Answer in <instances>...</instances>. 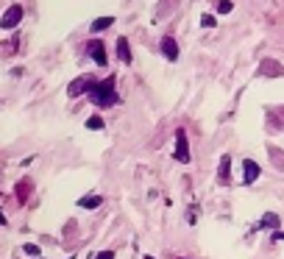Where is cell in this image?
Returning a JSON list of instances; mask_svg holds the SVG:
<instances>
[{
    "mask_svg": "<svg viewBox=\"0 0 284 259\" xmlns=\"http://www.w3.org/2000/svg\"><path fill=\"white\" fill-rule=\"evenodd\" d=\"M95 106H100V109H109V106H115L120 98L115 95V75H109V78H103L100 84H95V90L90 92Z\"/></svg>",
    "mask_w": 284,
    "mask_h": 259,
    "instance_id": "6da1fadb",
    "label": "cell"
},
{
    "mask_svg": "<svg viewBox=\"0 0 284 259\" xmlns=\"http://www.w3.org/2000/svg\"><path fill=\"white\" fill-rule=\"evenodd\" d=\"M22 17H25L22 6H20V3H11L9 9H6L3 20H0V28H3V31H11V28H17V25L22 22Z\"/></svg>",
    "mask_w": 284,
    "mask_h": 259,
    "instance_id": "7a4b0ae2",
    "label": "cell"
},
{
    "mask_svg": "<svg viewBox=\"0 0 284 259\" xmlns=\"http://www.w3.org/2000/svg\"><path fill=\"white\" fill-rule=\"evenodd\" d=\"M95 84H98V81H95L92 75H78V78L67 87V95L70 98H78V95H84V92H92Z\"/></svg>",
    "mask_w": 284,
    "mask_h": 259,
    "instance_id": "3957f363",
    "label": "cell"
},
{
    "mask_svg": "<svg viewBox=\"0 0 284 259\" xmlns=\"http://www.w3.org/2000/svg\"><path fill=\"white\" fill-rule=\"evenodd\" d=\"M176 159L181 164H189V142H187L184 128H176Z\"/></svg>",
    "mask_w": 284,
    "mask_h": 259,
    "instance_id": "277c9868",
    "label": "cell"
},
{
    "mask_svg": "<svg viewBox=\"0 0 284 259\" xmlns=\"http://www.w3.org/2000/svg\"><path fill=\"white\" fill-rule=\"evenodd\" d=\"M259 75H268V78H281L284 75V67L276 59H265L262 64H259Z\"/></svg>",
    "mask_w": 284,
    "mask_h": 259,
    "instance_id": "5b68a950",
    "label": "cell"
},
{
    "mask_svg": "<svg viewBox=\"0 0 284 259\" xmlns=\"http://www.w3.org/2000/svg\"><path fill=\"white\" fill-rule=\"evenodd\" d=\"M259 164L253 162V159H242V184H253V181L259 179Z\"/></svg>",
    "mask_w": 284,
    "mask_h": 259,
    "instance_id": "8992f818",
    "label": "cell"
},
{
    "mask_svg": "<svg viewBox=\"0 0 284 259\" xmlns=\"http://www.w3.org/2000/svg\"><path fill=\"white\" fill-rule=\"evenodd\" d=\"M87 48H90L95 64H100V67H103V64H109V56H106V45L100 42V39H90V45H87Z\"/></svg>",
    "mask_w": 284,
    "mask_h": 259,
    "instance_id": "52a82bcc",
    "label": "cell"
},
{
    "mask_svg": "<svg viewBox=\"0 0 284 259\" xmlns=\"http://www.w3.org/2000/svg\"><path fill=\"white\" fill-rule=\"evenodd\" d=\"M162 53L167 62H179V42H176L173 37H164L162 39Z\"/></svg>",
    "mask_w": 284,
    "mask_h": 259,
    "instance_id": "ba28073f",
    "label": "cell"
},
{
    "mask_svg": "<svg viewBox=\"0 0 284 259\" xmlns=\"http://www.w3.org/2000/svg\"><path fill=\"white\" fill-rule=\"evenodd\" d=\"M217 181H220V184H229V181H232V156H223L220 159V167H217Z\"/></svg>",
    "mask_w": 284,
    "mask_h": 259,
    "instance_id": "9c48e42d",
    "label": "cell"
},
{
    "mask_svg": "<svg viewBox=\"0 0 284 259\" xmlns=\"http://www.w3.org/2000/svg\"><path fill=\"white\" fill-rule=\"evenodd\" d=\"M117 56H120L123 64H131L134 62V59H131V48H128V39L126 37L117 39Z\"/></svg>",
    "mask_w": 284,
    "mask_h": 259,
    "instance_id": "30bf717a",
    "label": "cell"
},
{
    "mask_svg": "<svg viewBox=\"0 0 284 259\" xmlns=\"http://www.w3.org/2000/svg\"><path fill=\"white\" fill-rule=\"evenodd\" d=\"M279 223L281 217L273 215V212H268V215H262V220H259V228H270V232H279Z\"/></svg>",
    "mask_w": 284,
    "mask_h": 259,
    "instance_id": "8fae6325",
    "label": "cell"
},
{
    "mask_svg": "<svg viewBox=\"0 0 284 259\" xmlns=\"http://www.w3.org/2000/svg\"><path fill=\"white\" fill-rule=\"evenodd\" d=\"M100 204H103V195H84V198H78L81 209H98Z\"/></svg>",
    "mask_w": 284,
    "mask_h": 259,
    "instance_id": "7c38bea8",
    "label": "cell"
},
{
    "mask_svg": "<svg viewBox=\"0 0 284 259\" xmlns=\"http://www.w3.org/2000/svg\"><path fill=\"white\" fill-rule=\"evenodd\" d=\"M111 25H115V17H100V20H95L90 25V31L98 34V31H106V28H111Z\"/></svg>",
    "mask_w": 284,
    "mask_h": 259,
    "instance_id": "4fadbf2b",
    "label": "cell"
},
{
    "mask_svg": "<svg viewBox=\"0 0 284 259\" xmlns=\"http://www.w3.org/2000/svg\"><path fill=\"white\" fill-rule=\"evenodd\" d=\"M28 192H31V181H20V184H17V201L20 204H25L28 201Z\"/></svg>",
    "mask_w": 284,
    "mask_h": 259,
    "instance_id": "5bb4252c",
    "label": "cell"
},
{
    "mask_svg": "<svg viewBox=\"0 0 284 259\" xmlns=\"http://www.w3.org/2000/svg\"><path fill=\"white\" fill-rule=\"evenodd\" d=\"M87 128H92V131H100V128H103V117H100V114H92L90 120H87Z\"/></svg>",
    "mask_w": 284,
    "mask_h": 259,
    "instance_id": "9a60e30c",
    "label": "cell"
},
{
    "mask_svg": "<svg viewBox=\"0 0 284 259\" xmlns=\"http://www.w3.org/2000/svg\"><path fill=\"white\" fill-rule=\"evenodd\" d=\"M22 251H25V254L31 256V259H37V256H39V245H34V243H25V245H22Z\"/></svg>",
    "mask_w": 284,
    "mask_h": 259,
    "instance_id": "2e32d148",
    "label": "cell"
},
{
    "mask_svg": "<svg viewBox=\"0 0 284 259\" xmlns=\"http://www.w3.org/2000/svg\"><path fill=\"white\" fill-rule=\"evenodd\" d=\"M232 9H234L232 0H217V11H220V14H229Z\"/></svg>",
    "mask_w": 284,
    "mask_h": 259,
    "instance_id": "e0dca14e",
    "label": "cell"
},
{
    "mask_svg": "<svg viewBox=\"0 0 284 259\" xmlns=\"http://www.w3.org/2000/svg\"><path fill=\"white\" fill-rule=\"evenodd\" d=\"M201 25H204V28H215L217 20H215L212 14H204V17H201Z\"/></svg>",
    "mask_w": 284,
    "mask_h": 259,
    "instance_id": "ac0fdd59",
    "label": "cell"
},
{
    "mask_svg": "<svg viewBox=\"0 0 284 259\" xmlns=\"http://www.w3.org/2000/svg\"><path fill=\"white\" fill-rule=\"evenodd\" d=\"M187 220H189V226H195V220H198V207H192L187 212Z\"/></svg>",
    "mask_w": 284,
    "mask_h": 259,
    "instance_id": "d6986e66",
    "label": "cell"
},
{
    "mask_svg": "<svg viewBox=\"0 0 284 259\" xmlns=\"http://www.w3.org/2000/svg\"><path fill=\"white\" fill-rule=\"evenodd\" d=\"M92 259H115V251H100V254H95Z\"/></svg>",
    "mask_w": 284,
    "mask_h": 259,
    "instance_id": "ffe728a7",
    "label": "cell"
},
{
    "mask_svg": "<svg viewBox=\"0 0 284 259\" xmlns=\"http://www.w3.org/2000/svg\"><path fill=\"white\" fill-rule=\"evenodd\" d=\"M273 240L276 243H284V232H273Z\"/></svg>",
    "mask_w": 284,
    "mask_h": 259,
    "instance_id": "44dd1931",
    "label": "cell"
},
{
    "mask_svg": "<svg viewBox=\"0 0 284 259\" xmlns=\"http://www.w3.org/2000/svg\"><path fill=\"white\" fill-rule=\"evenodd\" d=\"M142 259H156V256H151V254H145V256H142Z\"/></svg>",
    "mask_w": 284,
    "mask_h": 259,
    "instance_id": "7402d4cb",
    "label": "cell"
},
{
    "mask_svg": "<svg viewBox=\"0 0 284 259\" xmlns=\"http://www.w3.org/2000/svg\"><path fill=\"white\" fill-rule=\"evenodd\" d=\"M67 259H75V256H67Z\"/></svg>",
    "mask_w": 284,
    "mask_h": 259,
    "instance_id": "603a6c76",
    "label": "cell"
},
{
    "mask_svg": "<svg viewBox=\"0 0 284 259\" xmlns=\"http://www.w3.org/2000/svg\"><path fill=\"white\" fill-rule=\"evenodd\" d=\"M37 259H42V256H37Z\"/></svg>",
    "mask_w": 284,
    "mask_h": 259,
    "instance_id": "cb8c5ba5",
    "label": "cell"
},
{
    "mask_svg": "<svg viewBox=\"0 0 284 259\" xmlns=\"http://www.w3.org/2000/svg\"><path fill=\"white\" fill-rule=\"evenodd\" d=\"M181 259H184V256H181Z\"/></svg>",
    "mask_w": 284,
    "mask_h": 259,
    "instance_id": "d4e9b609",
    "label": "cell"
}]
</instances>
